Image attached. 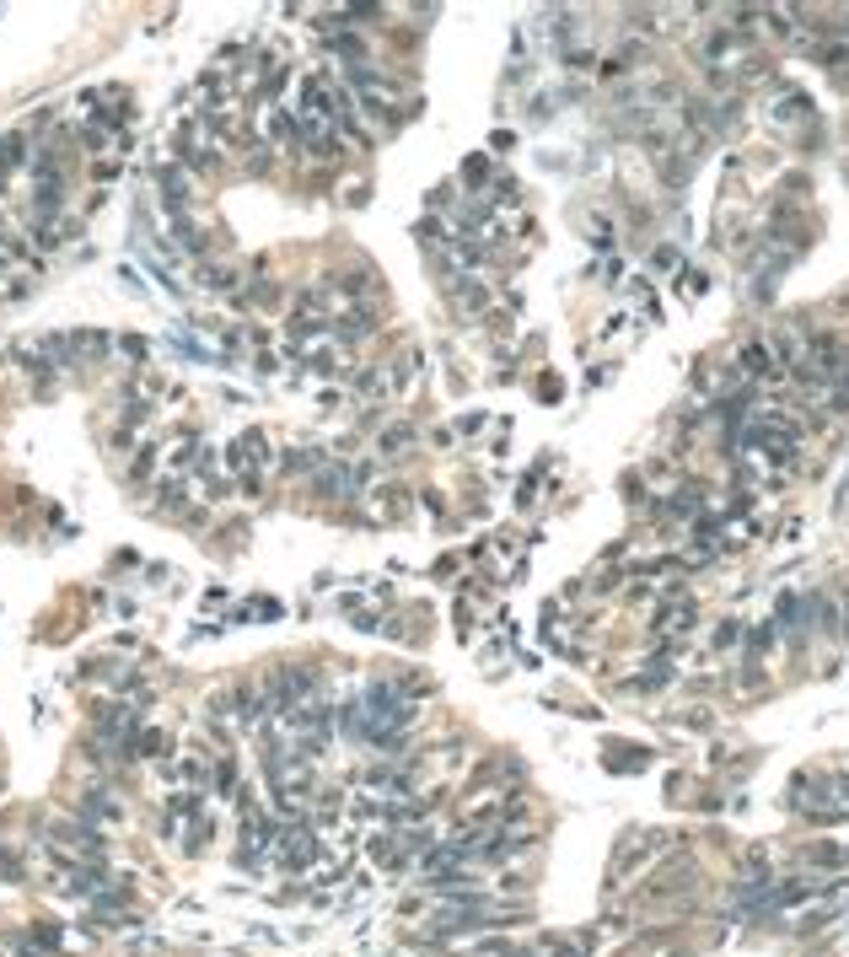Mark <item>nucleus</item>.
<instances>
[{
  "instance_id": "nucleus-2",
  "label": "nucleus",
  "mask_w": 849,
  "mask_h": 957,
  "mask_svg": "<svg viewBox=\"0 0 849 957\" xmlns=\"http://www.w3.org/2000/svg\"><path fill=\"white\" fill-rule=\"evenodd\" d=\"M264 135L275 140L280 151H301V146H307V130H301V113H285V108H269Z\"/></svg>"
},
{
  "instance_id": "nucleus-3",
  "label": "nucleus",
  "mask_w": 849,
  "mask_h": 957,
  "mask_svg": "<svg viewBox=\"0 0 849 957\" xmlns=\"http://www.w3.org/2000/svg\"><path fill=\"white\" fill-rule=\"evenodd\" d=\"M135 753H146V759H156V753H167V737H162V732H140Z\"/></svg>"
},
{
  "instance_id": "nucleus-1",
  "label": "nucleus",
  "mask_w": 849,
  "mask_h": 957,
  "mask_svg": "<svg viewBox=\"0 0 849 957\" xmlns=\"http://www.w3.org/2000/svg\"><path fill=\"white\" fill-rule=\"evenodd\" d=\"M269 457H275V447H269V436H258V431H242L232 447H226V463H232L242 490H258V484H264Z\"/></svg>"
}]
</instances>
